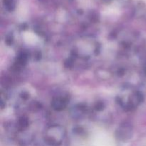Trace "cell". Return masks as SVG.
Segmentation results:
<instances>
[{
    "label": "cell",
    "instance_id": "1",
    "mask_svg": "<svg viewBox=\"0 0 146 146\" xmlns=\"http://www.w3.org/2000/svg\"><path fill=\"white\" fill-rule=\"evenodd\" d=\"M145 74H146V65H145Z\"/></svg>",
    "mask_w": 146,
    "mask_h": 146
}]
</instances>
